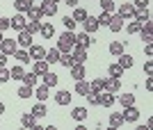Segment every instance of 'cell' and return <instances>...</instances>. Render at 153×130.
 I'll return each instance as SVG.
<instances>
[{"label":"cell","mask_w":153,"mask_h":130,"mask_svg":"<svg viewBox=\"0 0 153 130\" xmlns=\"http://www.w3.org/2000/svg\"><path fill=\"white\" fill-rule=\"evenodd\" d=\"M76 46V34L71 32V30H66L64 34H59V39H57V48L59 52H71V48Z\"/></svg>","instance_id":"cell-1"},{"label":"cell","mask_w":153,"mask_h":130,"mask_svg":"<svg viewBox=\"0 0 153 130\" xmlns=\"http://www.w3.org/2000/svg\"><path fill=\"white\" fill-rule=\"evenodd\" d=\"M121 117H123V123H135V121H140V110L135 105H128V107H123Z\"/></svg>","instance_id":"cell-2"},{"label":"cell","mask_w":153,"mask_h":130,"mask_svg":"<svg viewBox=\"0 0 153 130\" xmlns=\"http://www.w3.org/2000/svg\"><path fill=\"white\" fill-rule=\"evenodd\" d=\"M25 25H27L25 14H19V12H16V16H12V18H9V27H14L16 32H23V30H25Z\"/></svg>","instance_id":"cell-3"},{"label":"cell","mask_w":153,"mask_h":130,"mask_svg":"<svg viewBox=\"0 0 153 130\" xmlns=\"http://www.w3.org/2000/svg\"><path fill=\"white\" fill-rule=\"evenodd\" d=\"M71 57H73V62H80V64H85L87 62V48H82V46H73L71 48Z\"/></svg>","instance_id":"cell-4"},{"label":"cell","mask_w":153,"mask_h":130,"mask_svg":"<svg viewBox=\"0 0 153 130\" xmlns=\"http://www.w3.org/2000/svg\"><path fill=\"white\" fill-rule=\"evenodd\" d=\"M69 69H71V78L73 80H82L85 75H87V69H85V64H80V62H73Z\"/></svg>","instance_id":"cell-5"},{"label":"cell","mask_w":153,"mask_h":130,"mask_svg":"<svg viewBox=\"0 0 153 130\" xmlns=\"http://www.w3.org/2000/svg\"><path fill=\"white\" fill-rule=\"evenodd\" d=\"M103 89L110 91V94H117V91L121 89V78H108V80H103Z\"/></svg>","instance_id":"cell-6"},{"label":"cell","mask_w":153,"mask_h":130,"mask_svg":"<svg viewBox=\"0 0 153 130\" xmlns=\"http://www.w3.org/2000/svg\"><path fill=\"white\" fill-rule=\"evenodd\" d=\"M135 12H137V9H135L133 2H123V5L119 7V12H117V14H119V16L126 21V18H135Z\"/></svg>","instance_id":"cell-7"},{"label":"cell","mask_w":153,"mask_h":130,"mask_svg":"<svg viewBox=\"0 0 153 130\" xmlns=\"http://www.w3.org/2000/svg\"><path fill=\"white\" fill-rule=\"evenodd\" d=\"M39 9H41V14H44V16H55V14H57V2H51V0H44V2H41V5H39Z\"/></svg>","instance_id":"cell-8"},{"label":"cell","mask_w":153,"mask_h":130,"mask_svg":"<svg viewBox=\"0 0 153 130\" xmlns=\"http://www.w3.org/2000/svg\"><path fill=\"white\" fill-rule=\"evenodd\" d=\"M98 105L101 107H112L114 105V94H110V91H98Z\"/></svg>","instance_id":"cell-9"},{"label":"cell","mask_w":153,"mask_h":130,"mask_svg":"<svg viewBox=\"0 0 153 130\" xmlns=\"http://www.w3.org/2000/svg\"><path fill=\"white\" fill-rule=\"evenodd\" d=\"M140 34H142V39H144V44H151V41H153V23H151V21L142 23Z\"/></svg>","instance_id":"cell-10"},{"label":"cell","mask_w":153,"mask_h":130,"mask_svg":"<svg viewBox=\"0 0 153 130\" xmlns=\"http://www.w3.org/2000/svg\"><path fill=\"white\" fill-rule=\"evenodd\" d=\"M21 126L27 128V130H32L34 126H37V117H34L32 112H23V114H21Z\"/></svg>","instance_id":"cell-11"},{"label":"cell","mask_w":153,"mask_h":130,"mask_svg":"<svg viewBox=\"0 0 153 130\" xmlns=\"http://www.w3.org/2000/svg\"><path fill=\"white\" fill-rule=\"evenodd\" d=\"M14 50H16V41L14 39H2L0 41V52H5L7 57H12Z\"/></svg>","instance_id":"cell-12"},{"label":"cell","mask_w":153,"mask_h":130,"mask_svg":"<svg viewBox=\"0 0 153 130\" xmlns=\"http://www.w3.org/2000/svg\"><path fill=\"white\" fill-rule=\"evenodd\" d=\"M32 39H34V34H30L27 30H23V32H19V39H16V44H19L21 48H30V46H32Z\"/></svg>","instance_id":"cell-13"},{"label":"cell","mask_w":153,"mask_h":130,"mask_svg":"<svg viewBox=\"0 0 153 130\" xmlns=\"http://www.w3.org/2000/svg\"><path fill=\"white\" fill-rule=\"evenodd\" d=\"M82 25H85V32H89V34H94L96 30H98V21H96V16H89V14H87V18L82 21Z\"/></svg>","instance_id":"cell-14"},{"label":"cell","mask_w":153,"mask_h":130,"mask_svg":"<svg viewBox=\"0 0 153 130\" xmlns=\"http://www.w3.org/2000/svg\"><path fill=\"white\" fill-rule=\"evenodd\" d=\"M27 55H30V59H44L46 57V48L44 46H34L32 44L30 48H27Z\"/></svg>","instance_id":"cell-15"},{"label":"cell","mask_w":153,"mask_h":130,"mask_svg":"<svg viewBox=\"0 0 153 130\" xmlns=\"http://www.w3.org/2000/svg\"><path fill=\"white\" fill-rule=\"evenodd\" d=\"M108 27L112 30V32H121V30H123V18L119 16V14H112V18H110Z\"/></svg>","instance_id":"cell-16"},{"label":"cell","mask_w":153,"mask_h":130,"mask_svg":"<svg viewBox=\"0 0 153 130\" xmlns=\"http://www.w3.org/2000/svg\"><path fill=\"white\" fill-rule=\"evenodd\" d=\"M34 96H37V100H48V96H51V87H46V85H39L34 87Z\"/></svg>","instance_id":"cell-17"},{"label":"cell","mask_w":153,"mask_h":130,"mask_svg":"<svg viewBox=\"0 0 153 130\" xmlns=\"http://www.w3.org/2000/svg\"><path fill=\"white\" fill-rule=\"evenodd\" d=\"M25 18L27 21H41V18H44V14H41V9H39L37 5H32L30 9L25 12Z\"/></svg>","instance_id":"cell-18"},{"label":"cell","mask_w":153,"mask_h":130,"mask_svg":"<svg viewBox=\"0 0 153 130\" xmlns=\"http://www.w3.org/2000/svg\"><path fill=\"white\" fill-rule=\"evenodd\" d=\"M91 34L89 32H80V34H76V44L78 46H82V48H89V44H94V39H89Z\"/></svg>","instance_id":"cell-19"},{"label":"cell","mask_w":153,"mask_h":130,"mask_svg":"<svg viewBox=\"0 0 153 130\" xmlns=\"http://www.w3.org/2000/svg\"><path fill=\"white\" fill-rule=\"evenodd\" d=\"M55 103L57 105H69L71 103V91H66V89L57 91V94H55Z\"/></svg>","instance_id":"cell-20"},{"label":"cell","mask_w":153,"mask_h":130,"mask_svg":"<svg viewBox=\"0 0 153 130\" xmlns=\"http://www.w3.org/2000/svg\"><path fill=\"white\" fill-rule=\"evenodd\" d=\"M46 71H51V64L46 59H34V73L37 75H44Z\"/></svg>","instance_id":"cell-21"},{"label":"cell","mask_w":153,"mask_h":130,"mask_svg":"<svg viewBox=\"0 0 153 130\" xmlns=\"http://www.w3.org/2000/svg\"><path fill=\"white\" fill-rule=\"evenodd\" d=\"M39 34H41L44 39H53V34H55V25H53V23H41Z\"/></svg>","instance_id":"cell-22"},{"label":"cell","mask_w":153,"mask_h":130,"mask_svg":"<svg viewBox=\"0 0 153 130\" xmlns=\"http://www.w3.org/2000/svg\"><path fill=\"white\" fill-rule=\"evenodd\" d=\"M87 114H89V112H87V107H73V112H71V117L76 119L78 123H82L85 119H87Z\"/></svg>","instance_id":"cell-23"},{"label":"cell","mask_w":153,"mask_h":130,"mask_svg":"<svg viewBox=\"0 0 153 130\" xmlns=\"http://www.w3.org/2000/svg\"><path fill=\"white\" fill-rule=\"evenodd\" d=\"M14 57L19 59V64H27V62H30V55H27V48H16V50H14Z\"/></svg>","instance_id":"cell-24"},{"label":"cell","mask_w":153,"mask_h":130,"mask_svg":"<svg viewBox=\"0 0 153 130\" xmlns=\"http://www.w3.org/2000/svg\"><path fill=\"white\" fill-rule=\"evenodd\" d=\"M117 64L121 66L123 71H126V69H130V66H133V57H130V55H128L126 50L121 52V55H119V62H117Z\"/></svg>","instance_id":"cell-25"},{"label":"cell","mask_w":153,"mask_h":130,"mask_svg":"<svg viewBox=\"0 0 153 130\" xmlns=\"http://www.w3.org/2000/svg\"><path fill=\"white\" fill-rule=\"evenodd\" d=\"M23 73H25L23 64H14L12 69H9V75H12V80H23Z\"/></svg>","instance_id":"cell-26"},{"label":"cell","mask_w":153,"mask_h":130,"mask_svg":"<svg viewBox=\"0 0 153 130\" xmlns=\"http://www.w3.org/2000/svg\"><path fill=\"white\" fill-rule=\"evenodd\" d=\"M30 112H32V114H34V117H37V119H44L46 114H48V110H46V105L41 103V100H39V103L34 105V107H32Z\"/></svg>","instance_id":"cell-27"},{"label":"cell","mask_w":153,"mask_h":130,"mask_svg":"<svg viewBox=\"0 0 153 130\" xmlns=\"http://www.w3.org/2000/svg\"><path fill=\"white\" fill-rule=\"evenodd\" d=\"M108 50H110V55H114V57H119V55H121V52L126 50V48H123V44H121V41H112Z\"/></svg>","instance_id":"cell-28"},{"label":"cell","mask_w":153,"mask_h":130,"mask_svg":"<svg viewBox=\"0 0 153 130\" xmlns=\"http://www.w3.org/2000/svg\"><path fill=\"white\" fill-rule=\"evenodd\" d=\"M30 7H32V2H30V0H16V2H14V9H16L19 14H25L27 9H30Z\"/></svg>","instance_id":"cell-29"},{"label":"cell","mask_w":153,"mask_h":130,"mask_svg":"<svg viewBox=\"0 0 153 130\" xmlns=\"http://www.w3.org/2000/svg\"><path fill=\"white\" fill-rule=\"evenodd\" d=\"M123 126V117L119 114V112H114V114H110V128H121Z\"/></svg>","instance_id":"cell-30"},{"label":"cell","mask_w":153,"mask_h":130,"mask_svg":"<svg viewBox=\"0 0 153 130\" xmlns=\"http://www.w3.org/2000/svg\"><path fill=\"white\" fill-rule=\"evenodd\" d=\"M123 73H126V71H123L119 64H110L108 66V75H110V78H121Z\"/></svg>","instance_id":"cell-31"},{"label":"cell","mask_w":153,"mask_h":130,"mask_svg":"<svg viewBox=\"0 0 153 130\" xmlns=\"http://www.w3.org/2000/svg\"><path fill=\"white\" fill-rule=\"evenodd\" d=\"M76 94L87 96V94H89V82H85V80H76Z\"/></svg>","instance_id":"cell-32"},{"label":"cell","mask_w":153,"mask_h":130,"mask_svg":"<svg viewBox=\"0 0 153 130\" xmlns=\"http://www.w3.org/2000/svg\"><path fill=\"white\" fill-rule=\"evenodd\" d=\"M46 62H48V64H55V62H59V50L57 48H51V50H46Z\"/></svg>","instance_id":"cell-33"},{"label":"cell","mask_w":153,"mask_h":130,"mask_svg":"<svg viewBox=\"0 0 153 130\" xmlns=\"http://www.w3.org/2000/svg\"><path fill=\"white\" fill-rule=\"evenodd\" d=\"M57 75H55V73H53V71H46L44 73V85L46 87H55V85H57Z\"/></svg>","instance_id":"cell-34"},{"label":"cell","mask_w":153,"mask_h":130,"mask_svg":"<svg viewBox=\"0 0 153 130\" xmlns=\"http://www.w3.org/2000/svg\"><path fill=\"white\" fill-rule=\"evenodd\" d=\"M19 98H30L32 94H34V87H30V85H23V87H19Z\"/></svg>","instance_id":"cell-35"},{"label":"cell","mask_w":153,"mask_h":130,"mask_svg":"<svg viewBox=\"0 0 153 130\" xmlns=\"http://www.w3.org/2000/svg\"><path fill=\"white\" fill-rule=\"evenodd\" d=\"M135 21H137V23H146V21H151L149 9H140V12H135Z\"/></svg>","instance_id":"cell-36"},{"label":"cell","mask_w":153,"mask_h":130,"mask_svg":"<svg viewBox=\"0 0 153 130\" xmlns=\"http://www.w3.org/2000/svg\"><path fill=\"white\" fill-rule=\"evenodd\" d=\"M119 103H121L123 107H128V105H135V94H121V96H119Z\"/></svg>","instance_id":"cell-37"},{"label":"cell","mask_w":153,"mask_h":130,"mask_svg":"<svg viewBox=\"0 0 153 130\" xmlns=\"http://www.w3.org/2000/svg\"><path fill=\"white\" fill-rule=\"evenodd\" d=\"M71 18L76 21V23H82V21L87 18V12H85L82 7H76V12H73V16H71Z\"/></svg>","instance_id":"cell-38"},{"label":"cell","mask_w":153,"mask_h":130,"mask_svg":"<svg viewBox=\"0 0 153 130\" xmlns=\"http://www.w3.org/2000/svg\"><path fill=\"white\" fill-rule=\"evenodd\" d=\"M25 30H27V32H30V34H37L39 30H41V21H27Z\"/></svg>","instance_id":"cell-39"},{"label":"cell","mask_w":153,"mask_h":130,"mask_svg":"<svg viewBox=\"0 0 153 130\" xmlns=\"http://www.w3.org/2000/svg\"><path fill=\"white\" fill-rule=\"evenodd\" d=\"M23 85L34 87V85H37V73H34V71H32V73H23Z\"/></svg>","instance_id":"cell-40"},{"label":"cell","mask_w":153,"mask_h":130,"mask_svg":"<svg viewBox=\"0 0 153 130\" xmlns=\"http://www.w3.org/2000/svg\"><path fill=\"white\" fill-rule=\"evenodd\" d=\"M59 64L66 66V69L73 64V57H71V52H59Z\"/></svg>","instance_id":"cell-41"},{"label":"cell","mask_w":153,"mask_h":130,"mask_svg":"<svg viewBox=\"0 0 153 130\" xmlns=\"http://www.w3.org/2000/svg\"><path fill=\"white\" fill-rule=\"evenodd\" d=\"M98 5H101V9L103 12H114V0H101V2H98Z\"/></svg>","instance_id":"cell-42"},{"label":"cell","mask_w":153,"mask_h":130,"mask_svg":"<svg viewBox=\"0 0 153 130\" xmlns=\"http://www.w3.org/2000/svg\"><path fill=\"white\" fill-rule=\"evenodd\" d=\"M110 18H112V14L110 12H101V16H96V21H98V25H108Z\"/></svg>","instance_id":"cell-43"},{"label":"cell","mask_w":153,"mask_h":130,"mask_svg":"<svg viewBox=\"0 0 153 130\" xmlns=\"http://www.w3.org/2000/svg\"><path fill=\"white\" fill-rule=\"evenodd\" d=\"M9 80H12V75H9V69L0 66V85H5V82H9Z\"/></svg>","instance_id":"cell-44"},{"label":"cell","mask_w":153,"mask_h":130,"mask_svg":"<svg viewBox=\"0 0 153 130\" xmlns=\"http://www.w3.org/2000/svg\"><path fill=\"white\" fill-rule=\"evenodd\" d=\"M85 98L89 100V105H91V107H96V105H98V91H91V89H89V94H87Z\"/></svg>","instance_id":"cell-45"},{"label":"cell","mask_w":153,"mask_h":130,"mask_svg":"<svg viewBox=\"0 0 153 130\" xmlns=\"http://www.w3.org/2000/svg\"><path fill=\"white\" fill-rule=\"evenodd\" d=\"M140 30H142V23H137V21L128 23V34H140Z\"/></svg>","instance_id":"cell-46"},{"label":"cell","mask_w":153,"mask_h":130,"mask_svg":"<svg viewBox=\"0 0 153 130\" xmlns=\"http://www.w3.org/2000/svg\"><path fill=\"white\" fill-rule=\"evenodd\" d=\"M89 89H91V91H103V78H96V80H91Z\"/></svg>","instance_id":"cell-47"},{"label":"cell","mask_w":153,"mask_h":130,"mask_svg":"<svg viewBox=\"0 0 153 130\" xmlns=\"http://www.w3.org/2000/svg\"><path fill=\"white\" fill-rule=\"evenodd\" d=\"M149 2H151V0H133V5H135L137 12H140V9H149Z\"/></svg>","instance_id":"cell-48"},{"label":"cell","mask_w":153,"mask_h":130,"mask_svg":"<svg viewBox=\"0 0 153 130\" xmlns=\"http://www.w3.org/2000/svg\"><path fill=\"white\" fill-rule=\"evenodd\" d=\"M62 23H64V27H66V30H71V32H73V27H76V21L71 18V16H64Z\"/></svg>","instance_id":"cell-49"},{"label":"cell","mask_w":153,"mask_h":130,"mask_svg":"<svg viewBox=\"0 0 153 130\" xmlns=\"http://www.w3.org/2000/svg\"><path fill=\"white\" fill-rule=\"evenodd\" d=\"M5 30H9V18H7V16H0V32H5Z\"/></svg>","instance_id":"cell-50"},{"label":"cell","mask_w":153,"mask_h":130,"mask_svg":"<svg viewBox=\"0 0 153 130\" xmlns=\"http://www.w3.org/2000/svg\"><path fill=\"white\" fill-rule=\"evenodd\" d=\"M144 73H146V75H153V62H151V59H146V64H144Z\"/></svg>","instance_id":"cell-51"},{"label":"cell","mask_w":153,"mask_h":130,"mask_svg":"<svg viewBox=\"0 0 153 130\" xmlns=\"http://www.w3.org/2000/svg\"><path fill=\"white\" fill-rule=\"evenodd\" d=\"M146 91H153V78L146 75Z\"/></svg>","instance_id":"cell-52"},{"label":"cell","mask_w":153,"mask_h":130,"mask_svg":"<svg viewBox=\"0 0 153 130\" xmlns=\"http://www.w3.org/2000/svg\"><path fill=\"white\" fill-rule=\"evenodd\" d=\"M144 55H146V57H151V55H153V46H151V44H146V48H144Z\"/></svg>","instance_id":"cell-53"},{"label":"cell","mask_w":153,"mask_h":130,"mask_svg":"<svg viewBox=\"0 0 153 130\" xmlns=\"http://www.w3.org/2000/svg\"><path fill=\"white\" fill-rule=\"evenodd\" d=\"M7 64V55L5 52H0V66H5Z\"/></svg>","instance_id":"cell-54"},{"label":"cell","mask_w":153,"mask_h":130,"mask_svg":"<svg viewBox=\"0 0 153 130\" xmlns=\"http://www.w3.org/2000/svg\"><path fill=\"white\" fill-rule=\"evenodd\" d=\"M64 2H66V5H69V7H76L78 2H80V0H64Z\"/></svg>","instance_id":"cell-55"},{"label":"cell","mask_w":153,"mask_h":130,"mask_svg":"<svg viewBox=\"0 0 153 130\" xmlns=\"http://www.w3.org/2000/svg\"><path fill=\"white\" fill-rule=\"evenodd\" d=\"M2 114H5V103L0 100V117H2Z\"/></svg>","instance_id":"cell-56"},{"label":"cell","mask_w":153,"mask_h":130,"mask_svg":"<svg viewBox=\"0 0 153 130\" xmlns=\"http://www.w3.org/2000/svg\"><path fill=\"white\" fill-rule=\"evenodd\" d=\"M51 2H62V0H51Z\"/></svg>","instance_id":"cell-57"},{"label":"cell","mask_w":153,"mask_h":130,"mask_svg":"<svg viewBox=\"0 0 153 130\" xmlns=\"http://www.w3.org/2000/svg\"><path fill=\"white\" fill-rule=\"evenodd\" d=\"M2 39H5V37H2V32H0V41H2Z\"/></svg>","instance_id":"cell-58"}]
</instances>
